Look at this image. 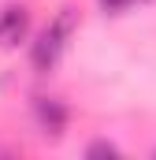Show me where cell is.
<instances>
[{"label":"cell","instance_id":"1","mask_svg":"<svg viewBox=\"0 0 156 160\" xmlns=\"http://www.w3.org/2000/svg\"><path fill=\"white\" fill-rule=\"evenodd\" d=\"M71 30H75V11L71 8H63L45 30L37 34L34 41V48H30V60H34V67L37 71H52L56 67V60L63 56V48H67V38H71Z\"/></svg>","mask_w":156,"mask_h":160},{"label":"cell","instance_id":"2","mask_svg":"<svg viewBox=\"0 0 156 160\" xmlns=\"http://www.w3.org/2000/svg\"><path fill=\"white\" fill-rule=\"evenodd\" d=\"M34 119H37L41 134L60 138L63 127H67V104L56 101V97H37V101H34Z\"/></svg>","mask_w":156,"mask_h":160},{"label":"cell","instance_id":"3","mask_svg":"<svg viewBox=\"0 0 156 160\" xmlns=\"http://www.w3.org/2000/svg\"><path fill=\"white\" fill-rule=\"evenodd\" d=\"M26 30H30L26 8H4V11H0V45H4V48L19 45V41L26 38Z\"/></svg>","mask_w":156,"mask_h":160},{"label":"cell","instance_id":"4","mask_svg":"<svg viewBox=\"0 0 156 160\" xmlns=\"http://www.w3.org/2000/svg\"><path fill=\"white\" fill-rule=\"evenodd\" d=\"M85 157H119V149L112 142H93V145L85 149Z\"/></svg>","mask_w":156,"mask_h":160},{"label":"cell","instance_id":"5","mask_svg":"<svg viewBox=\"0 0 156 160\" xmlns=\"http://www.w3.org/2000/svg\"><path fill=\"white\" fill-rule=\"evenodd\" d=\"M97 4H100L104 11H112V15H119L123 8H130V0H97Z\"/></svg>","mask_w":156,"mask_h":160},{"label":"cell","instance_id":"6","mask_svg":"<svg viewBox=\"0 0 156 160\" xmlns=\"http://www.w3.org/2000/svg\"><path fill=\"white\" fill-rule=\"evenodd\" d=\"M130 4H156V0H130Z\"/></svg>","mask_w":156,"mask_h":160}]
</instances>
